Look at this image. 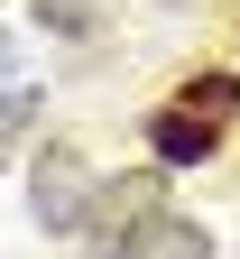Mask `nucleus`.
Returning <instances> with one entry per match:
<instances>
[{
	"instance_id": "1",
	"label": "nucleus",
	"mask_w": 240,
	"mask_h": 259,
	"mask_svg": "<svg viewBox=\"0 0 240 259\" xmlns=\"http://www.w3.org/2000/svg\"><path fill=\"white\" fill-rule=\"evenodd\" d=\"M28 204H37V222L56 241H83L92 232V204H102V176L83 167L74 148H37V157H28Z\"/></svg>"
},
{
	"instance_id": "6",
	"label": "nucleus",
	"mask_w": 240,
	"mask_h": 259,
	"mask_svg": "<svg viewBox=\"0 0 240 259\" xmlns=\"http://www.w3.org/2000/svg\"><path fill=\"white\" fill-rule=\"evenodd\" d=\"M0 167H10V157H0Z\"/></svg>"
},
{
	"instance_id": "2",
	"label": "nucleus",
	"mask_w": 240,
	"mask_h": 259,
	"mask_svg": "<svg viewBox=\"0 0 240 259\" xmlns=\"http://www.w3.org/2000/svg\"><path fill=\"white\" fill-rule=\"evenodd\" d=\"M148 157H157L166 176H176V167H213V157H222V130L194 120V111H176V102H157L148 111Z\"/></svg>"
},
{
	"instance_id": "4",
	"label": "nucleus",
	"mask_w": 240,
	"mask_h": 259,
	"mask_svg": "<svg viewBox=\"0 0 240 259\" xmlns=\"http://www.w3.org/2000/svg\"><path fill=\"white\" fill-rule=\"evenodd\" d=\"M176 111H194V120L231 130V120H240V74H231V65H194V74L176 83Z\"/></svg>"
},
{
	"instance_id": "3",
	"label": "nucleus",
	"mask_w": 240,
	"mask_h": 259,
	"mask_svg": "<svg viewBox=\"0 0 240 259\" xmlns=\"http://www.w3.org/2000/svg\"><path fill=\"white\" fill-rule=\"evenodd\" d=\"M120 259H213V232H203L194 213H176V204H157V213H139V222H129V241H120Z\"/></svg>"
},
{
	"instance_id": "5",
	"label": "nucleus",
	"mask_w": 240,
	"mask_h": 259,
	"mask_svg": "<svg viewBox=\"0 0 240 259\" xmlns=\"http://www.w3.org/2000/svg\"><path fill=\"white\" fill-rule=\"evenodd\" d=\"M28 19H37L46 37H92V28H102V0H28Z\"/></svg>"
}]
</instances>
